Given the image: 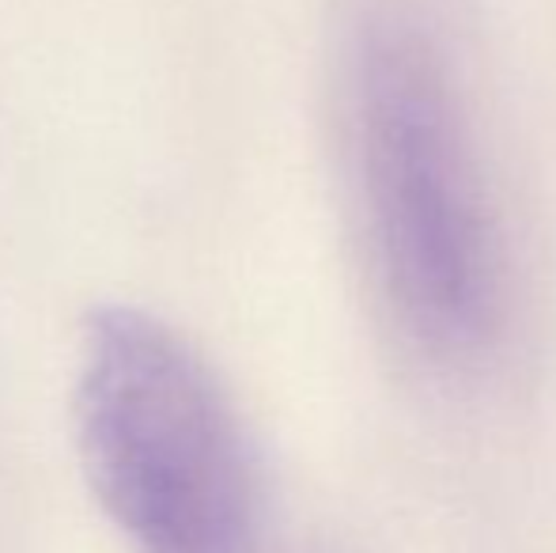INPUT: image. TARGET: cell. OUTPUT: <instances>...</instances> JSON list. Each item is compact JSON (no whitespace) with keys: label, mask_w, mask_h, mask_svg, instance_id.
<instances>
[{"label":"cell","mask_w":556,"mask_h":553,"mask_svg":"<svg viewBox=\"0 0 556 553\" xmlns=\"http://www.w3.org/2000/svg\"><path fill=\"white\" fill-rule=\"evenodd\" d=\"M349 118L359 213L390 315L432 361H477L500 330L496 231L458 88L420 30H367Z\"/></svg>","instance_id":"cell-1"},{"label":"cell","mask_w":556,"mask_h":553,"mask_svg":"<svg viewBox=\"0 0 556 553\" xmlns=\"http://www.w3.org/2000/svg\"><path fill=\"white\" fill-rule=\"evenodd\" d=\"M76 440L137 553H262L265 497L231 399L182 334L129 303L88 315Z\"/></svg>","instance_id":"cell-2"}]
</instances>
